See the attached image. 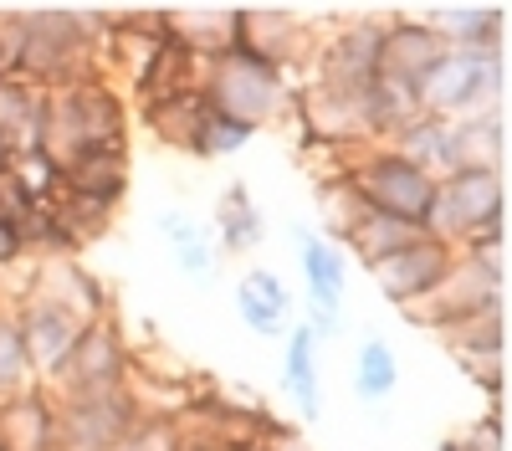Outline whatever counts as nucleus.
<instances>
[{
	"instance_id": "1",
	"label": "nucleus",
	"mask_w": 512,
	"mask_h": 451,
	"mask_svg": "<svg viewBox=\"0 0 512 451\" xmlns=\"http://www.w3.org/2000/svg\"><path fill=\"white\" fill-rule=\"evenodd\" d=\"M103 36L108 6H21V47L11 77L41 93L103 77Z\"/></svg>"
},
{
	"instance_id": "2",
	"label": "nucleus",
	"mask_w": 512,
	"mask_h": 451,
	"mask_svg": "<svg viewBox=\"0 0 512 451\" xmlns=\"http://www.w3.org/2000/svg\"><path fill=\"white\" fill-rule=\"evenodd\" d=\"M128 134H134V108H128L118 82L88 77L77 88L47 93V139H41V149L57 164L93 144H128Z\"/></svg>"
},
{
	"instance_id": "3",
	"label": "nucleus",
	"mask_w": 512,
	"mask_h": 451,
	"mask_svg": "<svg viewBox=\"0 0 512 451\" xmlns=\"http://www.w3.org/2000/svg\"><path fill=\"white\" fill-rule=\"evenodd\" d=\"M200 88H205L210 108H221L226 118H236V123H246V129L262 134L267 123H277V118L292 113L297 77H287L272 62H256L246 52H221V57L205 62Z\"/></svg>"
},
{
	"instance_id": "4",
	"label": "nucleus",
	"mask_w": 512,
	"mask_h": 451,
	"mask_svg": "<svg viewBox=\"0 0 512 451\" xmlns=\"http://www.w3.org/2000/svg\"><path fill=\"white\" fill-rule=\"evenodd\" d=\"M384 67V16H338L328 31H318V47L308 57V82L328 93L369 98Z\"/></svg>"
},
{
	"instance_id": "5",
	"label": "nucleus",
	"mask_w": 512,
	"mask_h": 451,
	"mask_svg": "<svg viewBox=\"0 0 512 451\" xmlns=\"http://www.w3.org/2000/svg\"><path fill=\"white\" fill-rule=\"evenodd\" d=\"M359 195L364 211L395 216L415 231L431 226V200H436V175H425L420 164L400 159L390 144H369L364 154H354L349 175H344Z\"/></svg>"
},
{
	"instance_id": "6",
	"label": "nucleus",
	"mask_w": 512,
	"mask_h": 451,
	"mask_svg": "<svg viewBox=\"0 0 512 451\" xmlns=\"http://www.w3.org/2000/svg\"><path fill=\"white\" fill-rule=\"evenodd\" d=\"M487 313H507V257H456L431 303H420L410 318L431 334H451Z\"/></svg>"
},
{
	"instance_id": "7",
	"label": "nucleus",
	"mask_w": 512,
	"mask_h": 451,
	"mask_svg": "<svg viewBox=\"0 0 512 451\" xmlns=\"http://www.w3.org/2000/svg\"><path fill=\"white\" fill-rule=\"evenodd\" d=\"M507 98V52H446L431 77L420 82V108L431 118H466V113H487L502 108Z\"/></svg>"
},
{
	"instance_id": "8",
	"label": "nucleus",
	"mask_w": 512,
	"mask_h": 451,
	"mask_svg": "<svg viewBox=\"0 0 512 451\" xmlns=\"http://www.w3.org/2000/svg\"><path fill=\"white\" fill-rule=\"evenodd\" d=\"M134 375V339L123 334L118 313L82 323V334L72 344V354L62 359V369L47 380L52 395H93V390H123Z\"/></svg>"
},
{
	"instance_id": "9",
	"label": "nucleus",
	"mask_w": 512,
	"mask_h": 451,
	"mask_svg": "<svg viewBox=\"0 0 512 451\" xmlns=\"http://www.w3.org/2000/svg\"><path fill=\"white\" fill-rule=\"evenodd\" d=\"M313 47H318V31L308 26L303 11H292V6H236L231 52H246L256 62H272L287 77H297V72H308Z\"/></svg>"
},
{
	"instance_id": "10",
	"label": "nucleus",
	"mask_w": 512,
	"mask_h": 451,
	"mask_svg": "<svg viewBox=\"0 0 512 451\" xmlns=\"http://www.w3.org/2000/svg\"><path fill=\"white\" fill-rule=\"evenodd\" d=\"M62 451H113L144 421L134 390H93V395H57Z\"/></svg>"
},
{
	"instance_id": "11",
	"label": "nucleus",
	"mask_w": 512,
	"mask_h": 451,
	"mask_svg": "<svg viewBox=\"0 0 512 451\" xmlns=\"http://www.w3.org/2000/svg\"><path fill=\"white\" fill-rule=\"evenodd\" d=\"M451 262H456V252L441 241V236H415L410 246H400L395 257H384L379 267H369V277H374V287H379V298L390 303V308H400V313H415L420 303H431V293L446 282V272H451Z\"/></svg>"
},
{
	"instance_id": "12",
	"label": "nucleus",
	"mask_w": 512,
	"mask_h": 451,
	"mask_svg": "<svg viewBox=\"0 0 512 451\" xmlns=\"http://www.w3.org/2000/svg\"><path fill=\"white\" fill-rule=\"evenodd\" d=\"M31 298L52 303L62 313H72L77 323H93V318H108L118 313V298L108 293V282L82 267V257H57V262H31Z\"/></svg>"
},
{
	"instance_id": "13",
	"label": "nucleus",
	"mask_w": 512,
	"mask_h": 451,
	"mask_svg": "<svg viewBox=\"0 0 512 451\" xmlns=\"http://www.w3.org/2000/svg\"><path fill=\"white\" fill-rule=\"evenodd\" d=\"M441 57H446V41L420 11H390L384 16V67H379V77L405 82V88L420 93V82L431 77V67Z\"/></svg>"
},
{
	"instance_id": "14",
	"label": "nucleus",
	"mask_w": 512,
	"mask_h": 451,
	"mask_svg": "<svg viewBox=\"0 0 512 451\" xmlns=\"http://www.w3.org/2000/svg\"><path fill=\"white\" fill-rule=\"evenodd\" d=\"M292 241H297V272H303L308 308L344 318V303H349V257L338 252L318 226H308V221H292Z\"/></svg>"
},
{
	"instance_id": "15",
	"label": "nucleus",
	"mask_w": 512,
	"mask_h": 451,
	"mask_svg": "<svg viewBox=\"0 0 512 451\" xmlns=\"http://www.w3.org/2000/svg\"><path fill=\"white\" fill-rule=\"evenodd\" d=\"M11 308H16L21 339H26L31 375H36V385H47V380L57 375V369H62V359L72 354V344H77V334H82V323H77L72 313L52 308V303L31 298V293H16V298H11Z\"/></svg>"
},
{
	"instance_id": "16",
	"label": "nucleus",
	"mask_w": 512,
	"mask_h": 451,
	"mask_svg": "<svg viewBox=\"0 0 512 451\" xmlns=\"http://www.w3.org/2000/svg\"><path fill=\"white\" fill-rule=\"evenodd\" d=\"M128 185H134V144H93L62 159V190L72 195H88L123 211Z\"/></svg>"
},
{
	"instance_id": "17",
	"label": "nucleus",
	"mask_w": 512,
	"mask_h": 451,
	"mask_svg": "<svg viewBox=\"0 0 512 451\" xmlns=\"http://www.w3.org/2000/svg\"><path fill=\"white\" fill-rule=\"evenodd\" d=\"M0 451H62L57 395L47 385L0 395Z\"/></svg>"
},
{
	"instance_id": "18",
	"label": "nucleus",
	"mask_w": 512,
	"mask_h": 451,
	"mask_svg": "<svg viewBox=\"0 0 512 451\" xmlns=\"http://www.w3.org/2000/svg\"><path fill=\"white\" fill-rule=\"evenodd\" d=\"M205 77V57H195L185 41H159L149 52V62L134 72V82L123 88L128 108H149V103H164V98H180V93H195Z\"/></svg>"
},
{
	"instance_id": "19",
	"label": "nucleus",
	"mask_w": 512,
	"mask_h": 451,
	"mask_svg": "<svg viewBox=\"0 0 512 451\" xmlns=\"http://www.w3.org/2000/svg\"><path fill=\"white\" fill-rule=\"evenodd\" d=\"M456 170H502L507 175V108L466 113L446 123V175Z\"/></svg>"
},
{
	"instance_id": "20",
	"label": "nucleus",
	"mask_w": 512,
	"mask_h": 451,
	"mask_svg": "<svg viewBox=\"0 0 512 451\" xmlns=\"http://www.w3.org/2000/svg\"><path fill=\"white\" fill-rule=\"evenodd\" d=\"M446 41V52H507V6H425L420 11Z\"/></svg>"
},
{
	"instance_id": "21",
	"label": "nucleus",
	"mask_w": 512,
	"mask_h": 451,
	"mask_svg": "<svg viewBox=\"0 0 512 451\" xmlns=\"http://www.w3.org/2000/svg\"><path fill=\"white\" fill-rule=\"evenodd\" d=\"M210 241H216L221 257H251L256 246L267 241V216L262 205L251 200L246 180H231L216 200V216H210Z\"/></svg>"
},
{
	"instance_id": "22",
	"label": "nucleus",
	"mask_w": 512,
	"mask_h": 451,
	"mask_svg": "<svg viewBox=\"0 0 512 451\" xmlns=\"http://www.w3.org/2000/svg\"><path fill=\"white\" fill-rule=\"evenodd\" d=\"M323 359V344L313 339L308 323H292L287 339H282V390L292 395V405L303 410V421H318L323 416V380H318V364Z\"/></svg>"
},
{
	"instance_id": "23",
	"label": "nucleus",
	"mask_w": 512,
	"mask_h": 451,
	"mask_svg": "<svg viewBox=\"0 0 512 451\" xmlns=\"http://www.w3.org/2000/svg\"><path fill=\"white\" fill-rule=\"evenodd\" d=\"M47 139V93L21 77H0V144L11 154L41 149Z\"/></svg>"
},
{
	"instance_id": "24",
	"label": "nucleus",
	"mask_w": 512,
	"mask_h": 451,
	"mask_svg": "<svg viewBox=\"0 0 512 451\" xmlns=\"http://www.w3.org/2000/svg\"><path fill=\"white\" fill-rule=\"evenodd\" d=\"M154 226L164 231V241H169V262L180 267V277H190V282H200V287L216 277L221 252H216V241H210V226H200V221L185 216V211H159Z\"/></svg>"
},
{
	"instance_id": "25",
	"label": "nucleus",
	"mask_w": 512,
	"mask_h": 451,
	"mask_svg": "<svg viewBox=\"0 0 512 451\" xmlns=\"http://www.w3.org/2000/svg\"><path fill=\"white\" fill-rule=\"evenodd\" d=\"M415 236H425V231H415V226H405V221H395V216H379V211H359L333 246H338L344 257H359V267L369 272V267H379L384 257H395L400 246H410Z\"/></svg>"
},
{
	"instance_id": "26",
	"label": "nucleus",
	"mask_w": 512,
	"mask_h": 451,
	"mask_svg": "<svg viewBox=\"0 0 512 451\" xmlns=\"http://www.w3.org/2000/svg\"><path fill=\"white\" fill-rule=\"evenodd\" d=\"M169 36L185 41L195 57H221L231 52V31H236V6H164Z\"/></svg>"
},
{
	"instance_id": "27",
	"label": "nucleus",
	"mask_w": 512,
	"mask_h": 451,
	"mask_svg": "<svg viewBox=\"0 0 512 451\" xmlns=\"http://www.w3.org/2000/svg\"><path fill=\"white\" fill-rule=\"evenodd\" d=\"M205 108H210V98H205V88H195V93H180V98H164V103L134 108V118L144 123V129H149L164 149L185 154V144H190V134L200 129Z\"/></svg>"
},
{
	"instance_id": "28",
	"label": "nucleus",
	"mask_w": 512,
	"mask_h": 451,
	"mask_svg": "<svg viewBox=\"0 0 512 451\" xmlns=\"http://www.w3.org/2000/svg\"><path fill=\"white\" fill-rule=\"evenodd\" d=\"M400 390V354L390 339H364L354 354V395L364 405H384Z\"/></svg>"
},
{
	"instance_id": "29",
	"label": "nucleus",
	"mask_w": 512,
	"mask_h": 451,
	"mask_svg": "<svg viewBox=\"0 0 512 451\" xmlns=\"http://www.w3.org/2000/svg\"><path fill=\"white\" fill-rule=\"evenodd\" d=\"M251 139H256V129H246V123L226 118L221 108H205V118H200V129L190 134L185 154L200 159V164H221V159H236Z\"/></svg>"
},
{
	"instance_id": "30",
	"label": "nucleus",
	"mask_w": 512,
	"mask_h": 451,
	"mask_svg": "<svg viewBox=\"0 0 512 451\" xmlns=\"http://www.w3.org/2000/svg\"><path fill=\"white\" fill-rule=\"evenodd\" d=\"M441 344L451 349V359H507V313H487L441 334Z\"/></svg>"
},
{
	"instance_id": "31",
	"label": "nucleus",
	"mask_w": 512,
	"mask_h": 451,
	"mask_svg": "<svg viewBox=\"0 0 512 451\" xmlns=\"http://www.w3.org/2000/svg\"><path fill=\"white\" fill-rule=\"evenodd\" d=\"M6 180H11L21 195H31L36 205H47V200L62 190V164H57L47 149H26V154H11Z\"/></svg>"
},
{
	"instance_id": "32",
	"label": "nucleus",
	"mask_w": 512,
	"mask_h": 451,
	"mask_svg": "<svg viewBox=\"0 0 512 451\" xmlns=\"http://www.w3.org/2000/svg\"><path fill=\"white\" fill-rule=\"evenodd\" d=\"M26 385H36V375H31V359H26V339H21L16 308L6 303V308H0V395H16Z\"/></svg>"
},
{
	"instance_id": "33",
	"label": "nucleus",
	"mask_w": 512,
	"mask_h": 451,
	"mask_svg": "<svg viewBox=\"0 0 512 451\" xmlns=\"http://www.w3.org/2000/svg\"><path fill=\"white\" fill-rule=\"evenodd\" d=\"M241 293H251L256 303H267L272 313H282V318H292V287L282 282V272H272V267H251L241 282Z\"/></svg>"
},
{
	"instance_id": "34",
	"label": "nucleus",
	"mask_w": 512,
	"mask_h": 451,
	"mask_svg": "<svg viewBox=\"0 0 512 451\" xmlns=\"http://www.w3.org/2000/svg\"><path fill=\"white\" fill-rule=\"evenodd\" d=\"M236 313H241V323L251 328V334H256V339H267V344H282V339H287V328L297 323V318L272 313L267 303H256L251 293H241V287H236Z\"/></svg>"
},
{
	"instance_id": "35",
	"label": "nucleus",
	"mask_w": 512,
	"mask_h": 451,
	"mask_svg": "<svg viewBox=\"0 0 512 451\" xmlns=\"http://www.w3.org/2000/svg\"><path fill=\"white\" fill-rule=\"evenodd\" d=\"M456 364L487 395V405H507V359H456Z\"/></svg>"
},
{
	"instance_id": "36",
	"label": "nucleus",
	"mask_w": 512,
	"mask_h": 451,
	"mask_svg": "<svg viewBox=\"0 0 512 451\" xmlns=\"http://www.w3.org/2000/svg\"><path fill=\"white\" fill-rule=\"evenodd\" d=\"M26 262V246H21V226L0 221V272L6 267H21Z\"/></svg>"
},
{
	"instance_id": "37",
	"label": "nucleus",
	"mask_w": 512,
	"mask_h": 451,
	"mask_svg": "<svg viewBox=\"0 0 512 451\" xmlns=\"http://www.w3.org/2000/svg\"><path fill=\"white\" fill-rule=\"evenodd\" d=\"M262 451H313V446L303 441V431H292V426L282 421V431H272V436L262 441Z\"/></svg>"
},
{
	"instance_id": "38",
	"label": "nucleus",
	"mask_w": 512,
	"mask_h": 451,
	"mask_svg": "<svg viewBox=\"0 0 512 451\" xmlns=\"http://www.w3.org/2000/svg\"><path fill=\"white\" fill-rule=\"evenodd\" d=\"M436 451H492V446H482V441H477L472 431H456V436H446V441H441Z\"/></svg>"
},
{
	"instance_id": "39",
	"label": "nucleus",
	"mask_w": 512,
	"mask_h": 451,
	"mask_svg": "<svg viewBox=\"0 0 512 451\" xmlns=\"http://www.w3.org/2000/svg\"><path fill=\"white\" fill-rule=\"evenodd\" d=\"M6 303H11V298H6V293H0V308H6Z\"/></svg>"
}]
</instances>
